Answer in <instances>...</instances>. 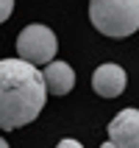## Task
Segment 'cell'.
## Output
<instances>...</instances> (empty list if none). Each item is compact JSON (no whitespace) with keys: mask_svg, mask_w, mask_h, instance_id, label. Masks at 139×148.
<instances>
[{"mask_svg":"<svg viewBox=\"0 0 139 148\" xmlns=\"http://www.w3.org/2000/svg\"><path fill=\"white\" fill-rule=\"evenodd\" d=\"M47 101L45 75L22 59H0V129H22Z\"/></svg>","mask_w":139,"mask_h":148,"instance_id":"cell-1","label":"cell"},{"mask_svg":"<svg viewBox=\"0 0 139 148\" xmlns=\"http://www.w3.org/2000/svg\"><path fill=\"white\" fill-rule=\"evenodd\" d=\"M89 20L106 36H131L139 31V0H92Z\"/></svg>","mask_w":139,"mask_h":148,"instance_id":"cell-2","label":"cell"},{"mask_svg":"<svg viewBox=\"0 0 139 148\" xmlns=\"http://www.w3.org/2000/svg\"><path fill=\"white\" fill-rule=\"evenodd\" d=\"M56 50H58V39L47 25H25L20 36H17V53L22 62L28 64H53L56 62Z\"/></svg>","mask_w":139,"mask_h":148,"instance_id":"cell-3","label":"cell"},{"mask_svg":"<svg viewBox=\"0 0 139 148\" xmlns=\"http://www.w3.org/2000/svg\"><path fill=\"white\" fill-rule=\"evenodd\" d=\"M108 140L117 148H139V109H123L108 123Z\"/></svg>","mask_w":139,"mask_h":148,"instance_id":"cell-4","label":"cell"},{"mask_svg":"<svg viewBox=\"0 0 139 148\" xmlns=\"http://www.w3.org/2000/svg\"><path fill=\"white\" fill-rule=\"evenodd\" d=\"M125 84H128V75L120 64H100L92 75V90L98 92L100 98H117L125 92Z\"/></svg>","mask_w":139,"mask_h":148,"instance_id":"cell-5","label":"cell"},{"mask_svg":"<svg viewBox=\"0 0 139 148\" xmlns=\"http://www.w3.org/2000/svg\"><path fill=\"white\" fill-rule=\"evenodd\" d=\"M45 75V84H47V92L53 95H67V92L75 87V70L67 62H53L42 70Z\"/></svg>","mask_w":139,"mask_h":148,"instance_id":"cell-6","label":"cell"},{"mask_svg":"<svg viewBox=\"0 0 139 148\" xmlns=\"http://www.w3.org/2000/svg\"><path fill=\"white\" fill-rule=\"evenodd\" d=\"M11 11H14V3L11 0H0V23H6L11 17Z\"/></svg>","mask_w":139,"mask_h":148,"instance_id":"cell-7","label":"cell"},{"mask_svg":"<svg viewBox=\"0 0 139 148\" xmlns=\"http://www.w3.org/2000/svg\"><path fill=\"white\" fill-rule=\"evenodd\" d=\"M56 148H83V145H81L78 140H61V143H58Z\"/></svg>","mask_w":139,"mask_h":148,"instance_id":"cell-8","label":"cell"},{"mask_svg":"<svg viewBox=\"0 0 139 148\" xmlns=\"http://www.w3.org/2000/svg\"><path fill=\"white\" fill-rule=\"evenodd\" d=\"M100 148H117V145H114V143H111V140H108V143H103V145H100Z\"/></svg>","mask_w":139,"mask_h":148,"instance_id":"cell-9","label":"cell"},{"mask_svg":"<svg viewBox=\"0 0 139 148\" xmlns=\"http://www.w3.org/2000/svg\"><path fill=\"white\" fill-rule=\"evenodd\" d=\"M0 148H8V143H6V140H3V137H0Z\"/></svg>","mask_w":139,"mask_h":148,"instance_id":"cell-10","label":"cell"}]
</instances>
